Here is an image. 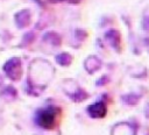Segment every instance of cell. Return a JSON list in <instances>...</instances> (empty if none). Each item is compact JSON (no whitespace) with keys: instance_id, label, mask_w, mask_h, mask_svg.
<instances>
[{"instance_id":"obj_3","label":"cell","mask_w":149,"mask_h":135,"mask_svg":"<svg viewBox=\"0 0 149 135\" xmlns=\"http://www.w3.org/2000/svg\"><path fill=\"white\" fill-rule=\"evenodd\" d=\"M3 70L6 71V73L9 76L13 72V77L12 79H19L20 74H21V64H20V59L19 58H12L10 61H8L3 68Z\"/></svg>"},{"instance_id":"obj_4","label":"cell","mask_w":149,"mask_h":135,"mask_svg":"<svg viewBox=\"0 0 149 135\" xmlns=\"http://www.w3.org/2000/svg\"><path fill=\"white\" fill-rule=\"evenodd\" d=\"M51 1H68V2L74 3V2H77V1H79V0H51Z\"/></svg>"},{"instance_id":"obj_2","label":"cell","mask_w":149,"mask_h":135,"mask_svg":"<svg viewBox=\"0 0 149 135\" xmlns=\"http://www.w3.org/2000/svg\"><path fill=\"white\" fill-rule=\"evenodd\" d=\"M87 113L93 119H100L104 118L107 113V107L104 101H98L87 107Z\"/></svg>"},{"instance_id":"obj_1","label":"cell","mask_w":149,"mask_h":135,"mask_svg":"<svg viewBox=\"0 0 149 135\" xmlns=\"http://www.w3.org/2000/svg\"><path fill=\"white\" fill-rule=\"evenodd\" d=\"M56 116H57V109L55 107H45L36 112L35 121L37 126L44 129H51L56 125Z\"/></svg>"}]
</instances>
